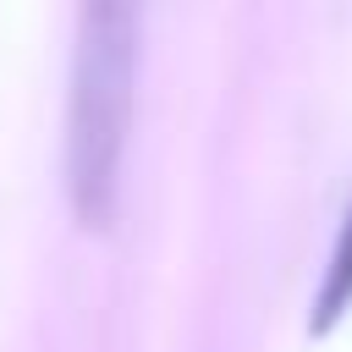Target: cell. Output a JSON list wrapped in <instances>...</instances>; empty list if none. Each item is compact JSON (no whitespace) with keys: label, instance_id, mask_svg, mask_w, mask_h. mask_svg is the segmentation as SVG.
<instances>
[{"label":"cell","instance_id":"2","mask_svg":"<svg viewBox=\"0 0 352 352\" xmlns=\"http://www.w3.org/2000/svg\"><path fill=\"white\" fill-rule=\"evenodd\" d=\"M346 308H352V204H346V214L336 226V242H330V258H324V275H319L308 324L314 330H330Z\"/></svg>","mask_w":352,"mask_h":352},{"label":"cell","instance_id":"1","mask_svg":"<svg viewBox=\"0 0 352 352\" xmlns=\"http://www.w3.org/2000/svg\"><path fill=\"white\" fill-rule=\"evenodd\" d=\"M138 6L94 0L77 11L72 94H66V198L82 226H110L121 192L126 121L138 99Z\"/></svg>","mask_w":352,"mask_h":352}]
</instances>
